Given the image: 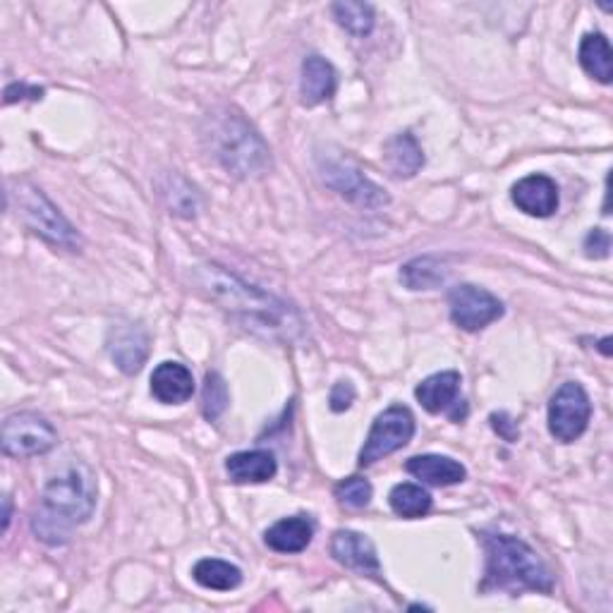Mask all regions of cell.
I'll return each mask as SVG.
<instances>
[{
    "label": "cell",
    "mask_w": 613,
    "mask_h": 613,
    "mask_svg": "<svg viewBox=\"0 0 613 613\" xmlns=\"http://www.w3.org/2000/svg\"><path fill=\"white\" fill-rule=\"evenodd\" d=\"M611 252V236L609 230L604 228H594L587 232L585 238V254L590 256V260H604Z\"/></svg>",
    "instance_id": "obj_29"
},
{
    "label": "cell",
    "mask_w": 613,
    "mask_h": 613,
    "mask_svg": "<svg viewBox=\"0 0 613 613\" xmlns=\"http://www.w3.org/2000/svg\"><path fill=\"white\" fill-rule=\"evenodd\" d=\"M318 170L322 180L330 190H336L340 197H346L352 204H360L364 208H382L390 202L386 190H382L366 178L362 170L348 158H318Z\"/></svg>",
    "instance_id": "obj_9"
},
{
    "label": "cell",
    "mask_w": 613,
    "mask_h": 613,
    "mask_svg": "<svg viewBox=\"0 0 613 613\" xmlns=\"http://www.w3.org/2000/svg\"><path fill=\"white\" fill-rule=\"evenodd\" d=\"M194 284L206 298H212L236 318L254 330H264L266 336L292 338L300 330V316L290 304L278 300L256 286L244 284L238 276L228 274L218 264H202L194 268Z\"/></svg>",
    "instance_id": "obj_1"
},
{
    "label": "cell",
    "mask_w": 613,
    "mask_h": 613,
    "mask_svg": "<svg viewBox=\"0 0 613 613\" xmlns=\"http://www.w3.org/2000/svg\"><path fill=\"white\" fill-rule=\"evenodd\" d=\"M164 197L170 206V212L185 218H194L200 212V194L188 180L178 176L168 178V188H164Z\"/></svg>",
    "instance_id": "obj_26"
},
{
    "label": "cell",
    "mask_w": 613,
    "mask_h": 613,
    "mask_svg": "<svg viewBox=\"0 0 613 613\" xmlns=\"http://www.w3.org/2000/svg\"><path fill=\"white\" fill-rule=\"evenodd\" d=\"M336 70L322 56H306L302 60L300 96L304 106H318L328 101L336 92Z\"/></svg>",
    "instance_id": "obj_16"
},
{
    "label": "cell",
    "mask_w": 613,
    "mask_h": 613,
    "mask_svg": "<svg viewBox=\"0 0 613 613\" xmlns=\"http://www.w3.org/2000/svg\"><path fill=\"white\" fill-rule=\"evenodd\" d=\"M230 402L226 378L218 372H208L204 378V390H202V412L208 422H216L220 414L226 412Z\"/></svg>",
    "instance_id": "obj_27"
},
{
    "label": "cell",
    "mask_w": 613,
    "mask_h": 613,
    "mask_svg": "<svg viewBox=\"0 0 613 613\" xmlns=\"http://www.w3.org/2000/svg\"><path fill=\"white\" fill-rule=\"evenodd\" d=\"M448 310L453 324L462 330H482L506 312L496 296L472 284H460L448 292Z\"/></svg>",
    "instance_id": "obj_10"
},
{
    "label": "cell",
    "mask_w": 613,
    "mask_h": 613,
    "mask_svg": "<svg viewBox=\"0 0 613 613\" xmlns=\"http://www.w3.org/2000/svg\"><path fill=\"white\" fill-rule=\"evenodd\" d=\"M513 204L520 208L522 214L534 218H549L556 214L558 208V185L549 176H527L518 180L510 190Z\"/></svg>",
    "instance_id": "obj_12"
},
{
    "label": "cell",
    "mask_w": 613,
    "mask_h": 613,
    "mask_svg": "<svg viewBox=\"0 0 613 613\" xmlns=\"http://www.w3.org/2000/svg\"><path fill=\"white\" fill-rule=\"evenodd\" d=\"M580 65L592 80L613 82V53L604 34H585L580 41Z\"/></svg>",
    "instance_id": "obj_21"
},
{
    "label": "cell",
    "mask_w": 613,
    "mask_h": 613,
    "mask_svg": "<svg viewBox=\"0 0 613 613\" xmlns=\"http://www.w3.org/2000/svg\"><path fill=\"white\" fill-rule=\"evenodd\" d=\"M8 206L15 216L27 226L34 236L44 238L56 248H65L70 252L80 250V232L70 220L60 214V208L46 197V194L32 185V182H12L8 188Z\"/></svg>",
    "instance_id": "obj_5"
},
{
    "label": "cell",
    "mask_w": 613,
    "mask_h": 613,
    "mask_svg": "<svg viewBox=\"0 0 613 613\" xmlns=\"http://www.w3.org/2000/svg\"><path fill=\"white\" fill-rule=\"evenodd\" d=\"M486 582L494 590L522 592L534 590L549 594L554 590V575L546 563L537 556V551L522 539L510 534H486Z\"/></svg>",
    "instance_id": "obj_4"
},
{
    "label": "cell",
    "mask_w": 613,
    "mask_h": 613,
    "mask_svg": "<svg viewBox=\"0 0 613 613\" xmlns=\"http://www.w3.org/2000/svg\"><path fill=\"white\" fill-rule=\"evenodd\" d=\"M204 140L216 161L236 178H262L272 168V152L250 122L232 110H218L206 118Z\"/></svg>",
    "instance_id": "obj_3"
},
{
    "label": "cell",
    "mask_w": 613,
    "mask_h": 613,
    "mask_svg": "<svg viewBox=\"0 0 613 613\" xmlns=\"http://www.w3.org/2000/svg\"><path fill=\"white\" fill-rule=\"evenodd\" d=\"M58 444L56 426L39 412H15L3 422V453L10 458L44 456Z\"/></svg>",
    "instance_id": "obj_8"
},
{
    "label": "cell",
    "mask_w": 613,
    "mask_h": 613,
    "mask_svg": "<svg viewBox=\"0 0 613 613\" xmlns=\"http://www.w3.org/2000/svg\"><path fill=\"white\" fill-rule=\"evenodd\" d=\"M152 396L164 406H182L194 396L192 372L180 362H161L152 374Z\"/></svg>",
    "instance_id": "obj_14"
},
{
    "label": "cell",
    "mask_w": 613,
    "mask_h": 613,
    "mask_svg": "<svg viewBox=\"0 0 613 613\" xmlns=\"http://www.w3.org/2000/svg\"><path fill=\"white\" fill-rule=\"evenodd\" d=\"M446 276H448V268L444 260H438L434 254L417 256V260L408 262L400 268L402 286L410 290H434L444 284Z\"/></svg>",
    "instance_id": "obj_22"
},
{
    "label": "cell",
    "mask_w": 613,
    "mask_h": 613,
    "mask_svg": "<svg viewBox=\"0 0 613 613\" xmlns=\"http://www.w3.org/2000/svg\"><path fill=\"white\" fill-rule=\"evenodd\" d=\"M330 12H334L336 22L340 24L342 29L348 34L358 36V39H364L370 36L374 29V8L370 3H352V0H340V3L330 5Z\"/></svg>",
    "instance_id": "obj_25"
},
{
    "label": "cell",
    "mask_w": 613,
    "mask_h": 613,
    "mask_svg": "<svg viewBox=\"0 0 613 613\" xmlns=\"http://www.w3.org/2000/svg\"><path fill=\"white\" fill-rule=\"evenodd\" d=\"M99 484L87 462L70 460L46 482L41 506L34 513L32 530L41 542L60 546L70 539L72 527L87 522L96 510Z\"/></svg>",
    "instance_id": "obj_2"
},
{
    "label": "cell",
    "mask_w": 613,
    "mask_h": 613,
    "mask_svg": "<svg viewBox=\"0 0 613 613\" xmlns=\"http://www.w3.org/2000/svg\"><path fill=\"white\" fill-rule=\"evenodd\" d=\"M609 342H611V338H604V340H602V352H604V354H611V350L606 348V346H609Z\"/></svg>",
    "instance_id": "obj_33"
},
{
    "label": "cell",
    "mask_w": 613,
    "mask_h": 613,
    "mask_svg": "<svg viewBox=\"0 0 613 613\" xmlns=\"http://www.w3.org/2000/svg\"><path fill=\"white\" fill-rule=\"evenodd\" d=\"M388 504L396 515H400V518L414 520L432 510V494L420 484H410V482L396 484L388 494Z\"/></svg>",
    "instance_id": "obj_24"
},
{
    "label": "cell",
    "mask_w": 613,
    "mask_h": 613,
    "mask_svg": "<svg viewBox=\"0 0 613 613\" xmlns=\"http://www.w3.org/2000/svg\"><path fill=\"white\" fill-rule=\"evenodd\" d=\"M354 400V388L350 382H338L330 390V410L334 412H346Z\"/></svg>",
    "instance_id": "obj_30"
},
{
    "label": "cell",
    "mask_w": 613,
    "mask_h": 613,
    "mask_svg": "<svg viewBox=\"0 0 613 613\" xmlns=\"http://www.w3.org/2000/svg\"><path fill=\"white\" fill-rule=\"evenodd\" d=\"M192 578L197 585L206 587V590L230 592V590H236V587H240L242 570L238 566H232V563H228V561L202 558L194 563Z\"/></svg>",
    "instance_id": "obj_23"
},
{
    "label": "cell",
    "mask_w": 613,
    "mask_h": 613,
    "mask_svg": "<svg viewBox=\"0 0 613 613\" xmlns=\"http://www.w3.org/2000/svg\"><path fill=\"white\" fill-rule=\"evenodd\" d=\"M226 472L236 484H262L274 480L278 462L272 450H240L228 456Z\"/></svg>",
    "instance_id": "obj_15"
},
{
    "label": "cell",
    "mask_w": 613,
    "mask_h": 613,
    "mask_svg": "<svg viewBox=\"0 0 613 613\" xmlns=\"http://www.w3.org/2000/svg\"><path fill=\"white\" fill-rule=\"evenodd\" d=\"M10 508H12V501H10V496H5L3 498V530H8L10 527Z\"/></svg>",
    "instance_id": "obj_32"
},
{
    "label": "cell",
    "mask_w": 613,
    "mask_h": 613,
    "mask_svg": "<svg viewBox=\"0 0 613 613\" xmlns=\"http://www.w3.org/2000/svg\"><path fill=\"white\" fill-rule=\"evenodd\" d=\"M22 99L39 101V99H44V89L27 87V84H10V87L5 89V104H15Z\"/></svg>",
    "instance_id": "obj_31"
},
{
    "label": "cell",
    "mask_w": 613,
    "mask_h": 613,
    "mask_svg": "<svg viewBox=\"0 0 613 613\" xmlns=\"http://www.w3.org/2000/svg\"><path fill=\"white\" fill-rule=\"evenodd\" d=\"M108 352L122 374H137L149 358V336L137 324H118L108 330Z\"/></svg>",
    "instance_id": "obj_11"
},
{
    "label": "cell",
    "mask_w": 613,
    "mask_h": 613,
    "mask_svg": "<svg viewBox=\"0 0 613 613\" xmlns=\"http://www.w3.org/2000/svg\"><path fill=\"white\" fill-rule=\"evenodd\" d=\"M374 496V486L366 477H348L340 484H336V498L340 506L360 510L370 506V501Z\"/></svg>",
    "instance_id": "obj_28"
},
{
    "label": "cell",
    "mask_w": 613,
    "mask_h": 613,
    "mask_svg": "<svg viewBox=\"0 0 613 613\" xmlns=\"http://www.w3.org/2000/svg\"><path fill=\"white\" fill-rule=\"evenodd\" d=\"M460 384H462V378L458 372H453V370L438 372V374L426 376L424 382L414 388V398L420 400V406L426 412H432V414L446 412L458 402Z\"/></svg>",
    "instance_id": "obj_18"
},
{
    "label": "cell",
    "mask_w": 613,
    "mask_h": 613,
    "mask_svg": "<svg viewBox=\"0 0 613 613\" xmlns=\"http://www.w3.org/2000/svg\"><path fill=\"white\" fill-rule=\"evenodd\" d=\"M330 554L350 570L370 575V578H378V575H382V566H378V556L372 539L360 532L338 530L334 539H330Z\"/></svg>",
    "instance_id": "obj_13"
},
{
    "label": "cell",
    "mask_w": 613,
    "mask_h": 613,
    "mask_svg": "<svg viewBox=\"0 0 613 613\" xmlns=\"http://www.w3.org/2000/svg\"><path fill=\"white\" fill-rule=\"evenodd\" d=\"M592 402L578 382H566L549 400V432L561 444L578 441L590 424Z\"/></svg>",
    "instance_id": "obj_7"
},
{
    "label": "cell",
    "mask_w": 613,
    "mask_h": 613,
    "mask_svg": "<svg viewBox=\"0 0 613 613\" xmlns=\"http://www.w3.org/2000/svg\"><path fill=\"white\" fill-rule=\"evenodd\" d=\"M414 436V417L406 406H390L376 417L370 436H366L364 446L360 450V468H370L382 458L390 456L400 448L410 444Z\"/></svg>",
    "instance_id": "obj_6"
},
{
    "label": "cell",
    "mask_w": 613,
    "mask_h": 613,
    "mask_svg": "<svg viewBox=\"0 0 613 613\" xmlns=\"http://www.w3.org/2000/svg\"><path fill=\"white\" fill-rule=\"evenodd\" d=\"M406 470L432 486H453L465 482V477H468L465 465L448 456H414L406 462Z\"/></svg>",
    "instance_id": "obj_19"
},
{
    "label": "cell",
    "mask_w": 613,
    "mask_h": 613,
    "mask_svg": "<svg viewBox=\"0 0 613 613\" xmlns=\"http://www.w3.org/2000/svg\"><path fill=\"white\" fill-rule=\"evenodd\" d=\"M386 166L396 178H412L424 166V152L410 132H400L386 142Z\"/></svg>",
    "instance_id": "obj_20"
},
{
    "label": "cell",
    "mask_w": 613,
    "mask_h": 613,
    "mask_svg": "<svg viewBox=\"0 0 613 613\" xmlns=\"http://www.w3.org/2000/svg\"><path fill=\"white\" fill-rule=\"evenodd\" d=\"M314 522L306 515H292V518L278 520L264 532V542L278 554H300L312 544Z\"/></svg>",
    "instance_id": "obj_17"
}]
</instances>
